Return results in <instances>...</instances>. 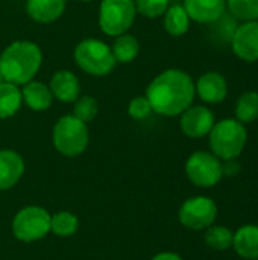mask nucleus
I'll list each match as a JSON object with an SVG mask.
<instances>
[{"mask_svg": "<svg viewBox=\"0 0 258 260\" xmlns=\"http://www.w3.org/2000/svg\"><path fill=\"white\" fill-rule=\"evenodd\" d=\"M196 90L192 76L178 69H169L160 73L148 87L146 98L152 111L173 117L182 114L192 107Z\"/></svg>", "mask_w": 258, "mask_h": 260, "instance_id": "nucleus-1", "label": "nucleus"}, {"mask_svg": "<svg viewBox=\"0 0 258 260\" xmlns=\"http://www.w3.org/2000/svg\"><path fill=\"white\" fill-rule=\"evenodd\" d=\"M43 55L32 41H14L0 56V72L3 81L21 85L32 81L41 67Z\"/></svg>", "mask_w": 258, "mask_h": 260, "instance_id": "nucleus-2", "label": "nucleus"}, {"mask_svg": "<svg viewBox=\"0 0 258 260\" xmlns=\"http://www.w3.org/2000/svg\"><path fill=\"white\" fill-rule=\"evenodd\" d=\"M248 142V131L237 119H224L216 122L208 134L211 152L225 161L236 160L243 152Z\"/></svg>", "mask_w": 258, "mask_h": 260, "instance_id": "nucleus-3", "label": "nucleus"}, {"mask_svg": "<svg viewBox=\"0 0 258 260\" xmlns=\"http://www.w3.org/2000/svg\"><path fill=\"white\" fill-rule=\"evenodd\" d=\"M75 61L84 72L93 76H105L117 64L111 47L94 38L84 40L76 46Z\"/></svg>", "mask_w": 258, "mask_h": 260, "instance_id": "nucleus-4", "label": "nucleus"}, {"mask_svg": "<svg viewBox=\"0 0 258 260\" xmlns=\"http://www.w3.org/2000/svg\"><path fill=\"white\" fill-rule=\"evenodd\" d=\"M88 139L87 123L73 114L61 117L53 128V145L65 157L81 155L88 146Z\"/></svg>", "mask_w": 258, "mask_h": 260, "instance_id": "nucleus-5", "label": "nucleus"}, {"mask_svg": "<svg viewBox=\"0 0 258 260\" xmlns=\"http://www.w3.org/2000/svg\"><path fill=\"white\" fill-rule=\"evenodd\" d=\"M134 0H102L99 11L100 29L111 37L126 34L135 20Z\"/></svg>", "mask_w": 258, "mask_h": 260, "instance_id": "nucleus-6", "label": "nucleus"}, {"mask_svg": "<svg viewBox=\"0 0 258 260\" xmlns=\"http://www.w3.org/2000/svg\"><path fill=\"white\" fill-rule=\"evenodd\" d=\"M50 232V215L38 206L23 207L12 221V233L21 242H35Z\"/></svg>", "mask_w": 258, "mask_h": 260, "instance_id": "nucleus-7", "label": "nucleus"}, {"mask_svg": "<svg viewBox=\"0 0 258 260\" xmlns=\"http://www.w3.org/2000/svg\"><path fill=\"white\" fill-rule=\"evenodd\" d=\"M186 175L198 187H213L224 177V165L213 152H193L186 161Z\"/></svg>", "mask_w": 258, "mask_h": 260, "instance_id": "nucleus-8", "label": "nucleus"}, {"mask_svg": "<svg viewBox=\"0 0 258 260\" xmlns=\"http://www.w3.org/2000/svg\"><path fill=\"white\" fill-rule=\"evenodd\" d=\"M217 206L216 203L204 195L193 197L184 201L178 212L179 222L189 230H205L216 222Z\"/></svg>", "mask_w": 258, "mask_h": 260, "instance_id": "nucleus-9", "label": "nucleus"}, {"mask_svg": "<svg viewBox=\"0 0 258 260\" xmlns=\"http://www.w3.org/2000/svg\"><path fill=\"white\" fill-rule=\"evenodd\" d=\"M230 44L239 59L245 62L258 61V20L239 24Z\"/></svg>", "mask_w": 258, "mask_h": 260, "instance_id": "nucleus-10", "label": "nucleus"}, {"mask_svg": "<svg viewBox=\"0 0 258 260\" xmlns=\"http://www.w3.org/2000/svg\"><path fill=\"white\" fill-rule=\"evenodd\" d=\"M181 116L179 125L182 133L190 139H201L210 134L216 123V117L211 110L202 105L189 107Z\"/></svg>", "mask_w": 258, "mask_h": 260, "instance_id": "nucleus-11", "label": "nucleus"}, {"mask_svg": "<svg viewBox=\"0 0 258 260\" xmlns=\"http://www.w3.org/2000/svg\"><path fill=\"white\" fill-rule=\"evenodd\" d=\"M195 90L204 102L220 104L228 94V82L219 72H207L198 79Z\"/></svg>", "mask_w": 258, "mask_h": 260, "instance_id": "nucleus-12", "label": "nucleus"}, {"mask_svg": "<svg viewBox=\"0 0 258 260\" xmlns=\"http://www.w3.org/2000/svg\"><path fill=\"white\" fill-rule=\"evenodd\" d=\"M184 9L190 20L211 24L227 11V0H184Z\"/></svg>", "mask_w": 258, "mask_h": 260, "instance_id": "nucleus-13", "label": "nucleus"}, {"mask_svg": "<svg viewBox=\"0 0 258 260\" xmlns=\"http://www.w3.org/2000/svg\"><path fill=\"white\" fill-rule=\"evenodd\" d=\"M24 174V161L20 154L11 149L0 151V190L14 187Z\"/></svg>", "mask_w": 258, "mask_h": 260, "instance_id": "nucleus-14", "label": "nucleus"}, {"mask_svg": "<svg viewBox=\"0 0 258 260\" xmlns=\"http://www.w3.org/2000/svg\"><path fill=\"white\" fill-rule=\"evenodd\" d=\"M50 91L61 102H75L79 98V81L70 70H59L50 79Z\"/></svg>", "mask_w": 258, "mask_h": 260, "instance_id": "nucleus-15", "label": "nucleus"}, {"mask_svg": "<svg viewBox=\"0 0 258 260\" xmlns=\"http://www.w3.org/2000/svg\"><path fill=\"white\" fill-rule=\"evenodd\" d=\"M233 248L236 254L242 259H258V225L257 224H245L242 225L233 238Z\"/></svg>", "mask_w": 258, "mask_h": 260, "instance_id": "nucleus-16", "label": "nucleus"}, {"mask_svg": "<svg viewBox=\"0 0 258 260\" xmlns=\"http://www.w3.org/2000/svg\"><path fill=\"white\" fill-rule=\"evenodd\" d=\"M65 9V0H27L26 11L38 23H52L58 20Z\"/></svg>", "mask_w": 258, "mask_h": 260, "instance_id": "nucleus-17", "label": "nucleus"}, {"mask_svg": "<svg viewBox=\"0 0 258 260\" xmlns=\"http://www.w3.org/2000/svg\"><path fill=\"white\" fill-rule=\"evenodd\" d=\"M52 98L50 88L43 82L29 81L21 91V99L33 111H46L52 104Z\"/></svg>", "mask_w": 258, "mask_h": 260, "instance_id": "nucleus-18", "label": "nucleus"}, {"mask_svg": "<svg viewBox=\"0 0 258 260\" xmlns=\"http://www.w3.org/2000/svg\"><path fill=\"white\" fill-rule=\"evenodd\" d=\"M21 91L15 84L0 82V119L14 116L21 107Z\"/></svg>", "mask_w": 258, "mask_h": 260, "instance_id": "nucleus-19", "label": "nucleus"}, {"mask_svg": "<svg viewBox=\"0 0 258 260\" xmlns=\"http://www.w3.org/2000/svg\"><path fill=\"white\" fill-rule=\"evenodd\" d=\"M164 14V29L167 30V34H170L172 37H181L189 30L190 17L187 15L184 6L173 5L167 8Z\"/></svg>", "mask_w": 258, "mask_h": 260, "instance_id": "nucleus-20", "label": "nucleus"}, {"mask_svg": "<svg viewBox=\"0 0 258 260\" xmlns=\"http://www.w3.org/2000/svg\"><path fill=\"white\" fill-rule=\"evenodd\" d=\"M236 119L243 125L252 123L258 119V91L249 90L242 93L236 102Z\"/></svg>", "mask_w": 258, "mask_h": 260, "instance_id": "nucleus-21", "label": "nucleus"}, {"mask_svg": "<svg viewBox=\"0 0 258 260\" xmlns=\"http://www.w3.org/2000/svg\"><path fill=\"white\" fill-rule=\"evenodd\" d=\"M111 50H113L116 62H131L138 55L140 44L134 35L122 34L116 38Z\"/></svg>", "mask_w": 258, "mask_h": 260, "instance_id": "nucleus-22", "label": "nucleus"}, {"mask_svg": "<svg viewBox=\"0 0 258 260\" xmlns=\"http://www.w3.org/2000/svg\"><path fill=\"white\" fill-rule=\"evenodd\" d=\"M234 233L224 225H210L205 229V244L214 251H225L233 247Z\"/></svg>", "mask_w": 258, "mask_h": 260, "instance_id": "nucleus-23", "label": "nucleus"}, {"mask_svg": "<svg viewBox=\"0 0 258 260\" xmlns=\"http://www.w3.org/2000/svg\"><path fill=\"white\" fill-rule=\"evenodd\" d=\"M79 221L70 212H58L50 216V232L61 238H68L78 232Z\"/></svg>", "mask_w": 258, "mask_h": 260, "instance_id": "nucleus-24", "label": "nucleus"}, {"mask_svg": "<svg viewBox=\"0 0 258 260\" xmlns=\"http://www.w3.org/2000/svg\"><path fill=\"white\" fill-rule=\"evenodd\" d=\"M227 8L237 21L258 20V0H227Z\"/></svg>", "mask_w": 258, "mask_h": 260, "instance_id": "nucleus-25", "label": "nucleus"}, {"mask_svg": "<svg viewBox=\"0 0 258 260\" xmlns=\"http://www.w3.org/2000/svg\"><path fill=\"white\" fill-rule=\"evenodd\" d=\"M99 107L97 101L91 96H82L75 101V108H73V116L84 123L91 122L97 116Z\"/></svg>", "mask_w": 258, "mask_h": 260, "instance_id": "nucleus-26", "label": "nucleus"}, {"mask_svg": "<svg viewBox=\"0 0 258 260\" xmlns=\"http://www.w3.org/2000/svg\"><path fill=\"white\" fill-rule=\"evenodd\" d=\"M213 24V29H214V40L216 41H220V43H231V38L237 29V20L230 14H224L219 20H216Z\"/></svg>", "mask_w": 258, "mask_h": 260, "instance_id": "nucleus-27", "label": "nucleus"}, {"mask_svg": "<svg viewBox=\"0 0 258 260\" xmlns=\"http://www.w3.org/2000/svg\"><path fill=\"white\" fill-rule=\"evenodd\" d=\"M135 9L148 18L163 15L169 8V0H135Z\"/></svg>", "mask_w": 258, "mask_h": 260, "instance_id": "nucleus-28", "label": "nucleus"}, {"mask_svg": "<svg viewBox=\"0 0 258 260\" xmlns=\"http://www.w3.org/2000/svg\"><path fill=\"white\" fill-rule=\"evenodd\" d=\"M128 113L132 119L135 120H143L146 119L151 113H152V107L148 101L146 96H137L131 101Z\"/></svg>", "mask_w": 258, "mask_h": 260, "instance_id": "nucleus-29", "label": "nucleus"}, {"mask_svg": "<svg viewBox=\"0 0 258 260\" xmlns=\"http://www.w3.org/2000/svg\"><path fill=\"white\" fill-rule=\"evenodd\" d=\"M152 260H184L179 254L176 253H172V251H164V253H160L157 254Z\"/></svg>", "mask_w": 258, "mask_h": 260, "instance_id": "nucleus-30", "label": "nucleus"}, {"mask_svg": "<svg viewBox=\"0 0 258 260\" xmlns=\"http://www.w3.org/2000/svg\"><path fill=\"white\" fill-rule=\"evenodd\" d=\"M0 82H3V76H2V72H0Z\"/></svg>", "mask_w": 258, "mask_h": 260, "instance_id": "nucleus-31", "label": "nucleus"}, {"mask_svg": "<svg viewBox=\"0 0 258 260\" xmlns=\"http://www.w3.org/2000/svg\"><path fill=\"white\" fill-rule=\"evenodd\" d=\"M81 2H93V0H81Z\"/></svg>", "mask_w": 258, "mask_h": 260, "instance_id": "nucleus-32", "label": "nucleus"}, {"mask_svg": "<svg viewBox=\"0 0 258 260\" xmlns=\"http://www.w3.org/2000/svg\"><path fill=\"white\" fill-rule=\"evenodd\" d=\"M257 260H258V259H257Z\"/></svg>", "mask_w": 258, "mask_h": 260, "instance_id": "nucleus-33", "label": "nucleus"}]
</instances>
